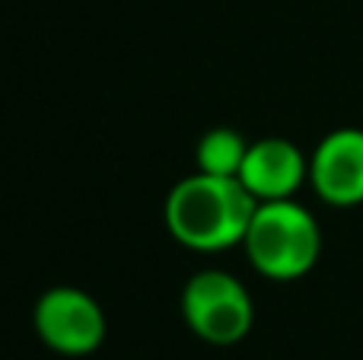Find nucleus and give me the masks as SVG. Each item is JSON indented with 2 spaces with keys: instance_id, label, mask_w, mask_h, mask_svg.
Here are the masks:
<instances>
[{
  "instance_id": "f257e3e1",
  "label": "nucleus",
  "mask_w": 363,
  "mask_h": 360,
  "mask_svg": "<svg viewBox=\"0 0 363 360\" xmlns=\"http://www.w3.org/2000/svg\"><path fill=\"white\" fill-rule=\"evenodd\" d=\"M255 208V195L236 176L194 172L172 185L163 217L176 242L194 252H220L245 240Z\"/></svg>"
},
{
  "instance_id": "f03ea898",
  "label": "nucleus",
  "mask_w": 363,
  "mask_h": 360,
  "mask_svg": "<svg viewBox=\"0 0 363 360\" xmlns=\"http://www.w3.org/2000/svg\"><path fill=\"white\" fill-rule=\"evenodd\" d=\"M242 246L258 274L271 281H296L319 261V220L294 198L258 201Z\"/></svg>"
},
{
  "instance_id": "7ed1b4c3",
  "label": "nucleus",
  "mask_w": 363,
  "mask_h": 360,
  "mask_svg": "<svg viewBox=\"0 0 363 360\" xmlns=\"http://www.w3.org/2000/svg\"><path fill=\"white\" fill-rule=\"evenodd\" d=\"M182 316L201 342L226 348L252 332L255 306L239 278L207 268L188 278L182 291Z\"/></svg>"
},
{
  "instance_id": "20e7f679",
  "label": "nucleus",
  "mask_w": 363,
  "mask_h": 360,
  "mask_svg": "<svg viewBox=\"0 0 363 360\" xmlns=\"http://www.w3.org/2000/svg\"><path fill=\"white\" fill-rule=\"evenodd\" d=\"M32 325L42 344L64 357L93 354L106 342V313L80 287H51L32 310Z\"/></svg>"
},
{
  "instance_id": "39448f33",
  "label": "nucleus",
  "mask_w": 363,
  "mask_h": 360,
  "mask_svg": "<svg viewBox=\"0 0 363 360\" xmlns=\"http://www.w3.org/2000/svg\"><path fill=\"white\" fill-rule=\"evenodd\" d=\"M309 182L332 208L363 204V128L325 134L309 157Z\"/></svg>"
},
{
  "instance_id": "423d86ee",
  "label": "nucleus",
  "mask_w": 363,
  "mask_h": 360,
  "mask_svg": "<svg viewBox=\"0 0 363 360\" xmlns=\"http://www.w3.org/2000/svg\"><path fill=\"white\" fill-rule=\"evenodd\" d=\"M309 179V157L287 137H262L249 144L239 182L255 201H287Z\"/></svg>"
},
{
  "instance_id": "0eeeda50",
  "label": "nucleus",
  "mask_w": 363,
  "mask_h": 360,
  "mask_svg": "<svg viewBox=\"0 0 363 360\" xmlns=\"http://www.w3.org/2000/svg\"><path fill=\"white\" fill-rule=\"evenodd\" d=\"M245 150H249V144L242 134H236L233 128H211L194 147V163H198V172H207V176L239 179Z\"/></svg>"
}]
</instances>
